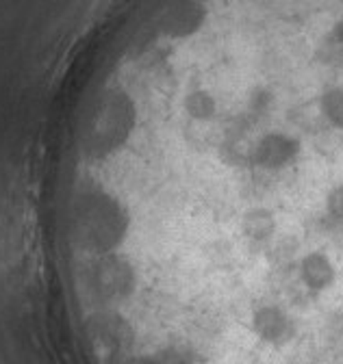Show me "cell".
<instances>
[{
	"label": "cell",
	"mask_w": 343,
	"mask_h": 364,
	"mask_svg": "<svg viewBox=\"0 0 343 364\" xmlns=\"http://www.w3.org/2000/svg\"><path fill=\"white\" fill-rule=\"evenodd\" d=\"M322 113L324 117L337 126V128H343V87H334V89H328L326 94L322 96Z\"/></svg>",
	"instance_id": "5b68a950"
},
{
	"label": "cell",
	"mask_w": 343,
	"mask_h": 364,
	"mask_svg": "<svg viewBox=\"0 0 343 364\" xmlns=\"http://www.w3.org/2000/svg\"><path fill=\"white\" fill-rule=\"evenodd\" d=\"M339 364H343V362H339Z\"/></svg>",
	"instance_id": "ba28073f"
},
{
	"label": "cell",
	"mask_w": 343,
	"mask_h": 364,
	"mask_svg": "<svg viewBox=\"0 0 343 364\" xmlns=\"http://www.w3.org/2000/svg\"><path fill=\"white\" fill-rule=\"evenodd\" d=\"M297 150H300L297 141L291 139L289 134L272 132L259 144V148H256V159L265 167H283L295 159Z\"/></svg>",
	"instance_id": "6da1fadb"
},
{
	"label": "cell",
	"mask_w": 343,
	"mask_h": 364,
	"mask_svg": "<svg viewBox=\"0 0 343 364\" xmlns=\"http://www.w3.org/2000/svg\"><path fill=\"white\" fill-rule=\"evenodd\" d=\"M254 330L263 341L278 345V343L289 341L291 321L283 310H278L274 306H265L254 314Z\"/></svg>",
	"instance_id": "7a4b0ae2"
},
{
	"label": "cell",
	"mask_w": 343,
	"mask_h": 364,
	"mask_svg": "<svg viewBox=\"0 0 343 364\" xmlns=\"http://www.w3.org/2000/svg\"><path fill=\"white\" fill-rule=\"evenodd\" d=\"M326 206H328V213H330L334 219H343V182H341V185H337V187L330 191Z\"/></svg>",
	"instance_id": "8992f818"
},
{
	"label": "cell",
	"mask_w": 343,
	"mask_h": 364,
	"mask_svg": "<svg viewBox=\"0 0 343 364\" xmlns=\"http://www.w3.org/2000/svg\"><path fill=\"white\" fill-rule=\"evenodd\" d=\"M330 338L337 347H343V312L330 321Z\"/></svg>",
	"instance_id": "52a82bcc"
},
{
	"label": "cell",
	"mask_w": 343,
	"mask_h": 364,
	"mask_svg": "<svg viewBox=\"0 0 343 364\" xmlns=\"http://www.w3.org/2000/svg\"><path fill=\"white\" fill-rule=\"evenodd\" d=\"M243 232L254 243H265L276 232V219L265 208H252L243 217Z\"/></svg>",
	"instance_id": "277c9868"
},
{
	"label": "cell",
	"mask_w": 343,
	"mask_h": 364,
	"mask_svg": "<svg viewBox=\"0 0 343 364\" xmlns=\"http://www.w3.org/2000/svg\"><path fill=\"white\" fill-rule=\"evenodd\" d=\"M300 273H302L305 284L309 289H313V291H324L334 280V267H332V262L328 260V256H324L320 252H313V254L302 258Z\"/></svg>",
	"instance_id": "3957f363"
}]
</instances>
